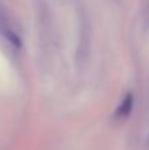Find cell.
Wrapping results in <instances>:
<instances>
[{
    "instance_id": "1",
    "label": "cell",
    "mask_w": 149,
    "mask_h": 150,
    "mask_svg": "<svg viewBox=\"0 0 149 150\" xmlns=\"http://www.w3.org/2000/svg\"><path fill=\"white\" fill-rule=\"evenodd\" d=\"M0 32L3 33V36L16 47H20L21 46V40L17 34L15 33V30L12 29V26L9 25L8 20L5 18V16L3 13H0Z\"/></svg>"
},
{
    "instance_id": "2",
    "label": "cell",
    "mask_w": 149,
    "mask_h": 150,
    "mask_svg": "<svg viewBox=\"0 0 149 150\" xmlns=\"http://www.w3.org/2000/svg\"><path fill=\"white\" fill-rule=\"evenodd\" d=\"M132 107H133V96H132V93H127L123 98L121 103L119 104V107L116 108L115 119H118V120L127 119L132 111Z\"/></svg>"
}]
</instances>
